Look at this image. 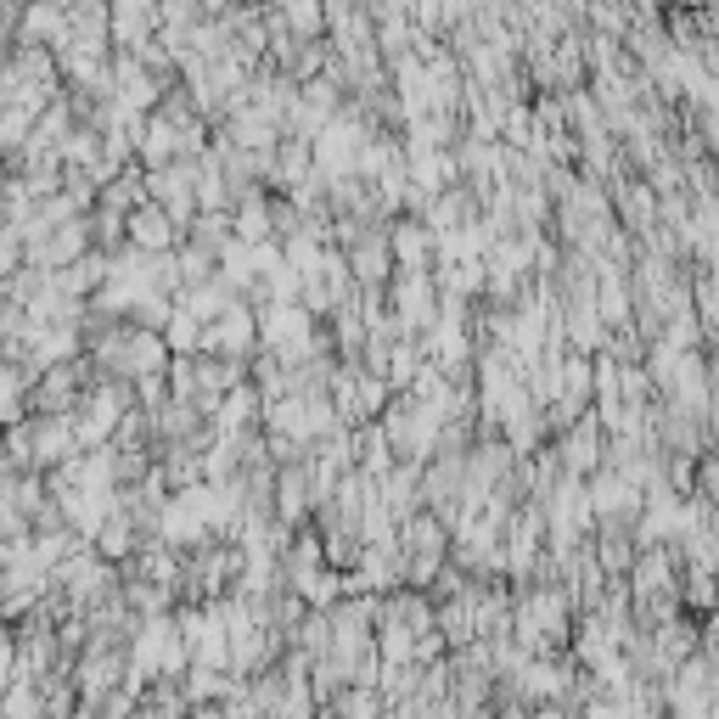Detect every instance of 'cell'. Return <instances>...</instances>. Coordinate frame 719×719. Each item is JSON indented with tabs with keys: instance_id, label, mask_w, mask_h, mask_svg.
<instances>
[{
	"instance_id": "1",
	"label": "cell",
	"mask_w": 719,
	"mask_h": 719,
	"mask_svg": "<svg viewBox=\"0 0 719 719\" xmlns=\"http://www.w3.org/2000/svg\"><path fill=\"white\" fill-rule=\"evenodd\" d=\"M130 242L135 247H169L174 242V231H169V209H141V214H130Z\"/></svg>"
}]
</instances>
